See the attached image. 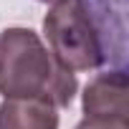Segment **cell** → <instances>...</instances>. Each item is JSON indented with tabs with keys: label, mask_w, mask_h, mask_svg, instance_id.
Returning <instances> with one entry per match:
<instances>
[{
	"label": "cell",
	"mask_w": 129,
	"mask_h": 129,
	"mask_svg": "<svg viewBox=\"0 0 129 129\" xmlns=\"http://www.w3.org/2000/svg\"><path fill=\"white\" fill-rule=\"evenodd\" d=\"M41 3H51V5H56V3H61V0H41Z\"/></svg>",
	"instance_id": "8992f818"
},
{
	"label": "cell",
	"mask_w": 129,
	"mask_h": 129,
	"mask_svg": "<svg viewBox=\"0 0 129 129\" xmlns=\"http://www.w3.org/2000/svg\"><path fill=\"white\" fill-rule=\"evenodd\" d=\"M76 129H129V119H99V116H84Z\"/></svg>",
	"instance_id": "5b68a950"
},
{
	"label": "cell",
	"mask_w": 129,
	"mask_h": 129,
	"mask_svg": "<svg viewBox=\"0 0 129 129\" xmlns=\"http://www.w3.org/2000/svg\"><path fill=\"white\" fill-rule=\"evenodd\" d=\"M0 129H58L53 104L38 99H5L0 104Z\"/></svg>",
	"instance_id": "277c9868"
},
{
	"label": "cell",
	"mask_w": 129,
	"mask_h": 129,
	"mask_svg": "<svg viewBox=\"0 0 129 129\" xmlns=\"http://www.w3.org/2000/svg\"><path fill=\"white\" fill-rule=\"evenodd\" d=\"M109 0H61L43 18L48 51L69 71L99 69L111 58Z\"/></svg>",
	"instance_id": "7a4b0ae2"
},
{
	"label": "cell",
	"mask_w": 129,
	"mask_h": 129,
	"mask_svg": "<svg viewBox=\"0 0 129 129\" xmlns=\"http://www.w3.org/2000/svg\"><path fill=\"white\" fill-rule=\"evenodd\" d=\"M129 84L121 69L94 76L84 89V114L99 119H129Z\"/></svg>",
	"instance_id": "3957f363"
},
{
	"label": "cell",
	"mask_w": 129,
	"mask_h": 129,
	"mask_svg": "<svg viewBox=\"0 0 129 129\" xmlns=\"http://www.w3.org/2000/svg\"><path fill=\"white\" fill-rule=\"evenodd\" d=\"M79 91L74 71L63 69L30 28L0 33V94L5 99H38L71 106Z\"/></svg>",
	"instance_id": "6da1fadb"
}]
</instances>
